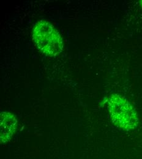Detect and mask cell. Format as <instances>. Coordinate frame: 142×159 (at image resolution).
Segmentation results:
<instances>
[{"mask_svg": "<svg viewBox=\"0 0 142 159\" xmlns=\"http://www.w3.org/2000/svg\"><path fill=\"white\" fill-rule=\"evenodd\" d=\"M107 107L113 124L125 130H132L139 125V116L129 100L117 94L107 98Z\"/></svg>", "mask_w": 142, "mask_h": 159, "instance_id": "1", "label": "cell"}, {"mask_svg": "<svg viewBox=\"0 0 142 159\" xmlns=\"http://www.w3.org/2000/svg\"><path fill=\"white\" fill-rule=\"evenodd\" d=\"M33 39L45 55L57 57L63 50V40L58 31L49 21L40 20L33 30Z\"/></svg>", "mask_w": 142, "mask_h": 159, "instance_id": "2", "label": "cell"}, {"mask_svg": "<svg viewBox=\"0 0 142 159\" xmlns=\"http://www.w3.org/2000/svg\"><path fill=\"white\" fill-rule=\"evenodd\" d=\"M18 125V120L12 113L2 111L0 115V141L6 143L10 141L14 136Z\"/></svg>", "mask_w": 142, "mask_h": 159, "instance_id": "3", "label": "cell"}, {"mask_svg": "<svg viewBox=\"0 0 142 159\" xmlns=\"http://www.w3.org/2000/svg\"><path fill=\"white\" fill-rule=\"evenodd\" d=\"M139 3H140V6H141V7H142V1H140Z\"/></svg>", "mask_w": 142, "mask_h": 159, "instance_id": "4", "label": "cell"}]
</instances>
